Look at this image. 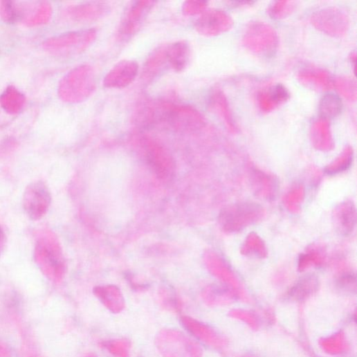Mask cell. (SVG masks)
Masks as SVG:
<instances>
[{
    "label": "cell",
    "instance_id": "obj_1",
    "mask_svg": "<svg viewBox=\"0 0 357 357\" xmlns=\"http://www.w3.org/2000/svg\"><path fill=\"white\" fill-rule=\"evenodd\" d=\"M95 71L93 66L82 64L70 71L60 81L58 95L68 104H79L91 98L96 91Z\"/></svg>",
    "mask_w": 357,
    "mask_h": 357
},
{
    "label": "cell",
    "instance_id": "obj_2",
    "mask_svg": "<svg viewBox=\"0 0 357 357\" xmlns=\"http://www.w3.org/2000/svg\"><path fill=\"white\" fill-rule=\"evenodd\" d=\"M159 122L177 131H197L206 123L203 115L194 108L168 102L156 103V124Z\"/></svg>",
    "mask_w": 357,
    "mask_h": 357
},
{
    "label": "cell",
    "instance_id": "obj_3",
    "mask_svg": "<svg viewBox=\"0 0 357 357\" xmlns=\"http://www.w3.org/2000/svg\"><path fill=\"white\" fill-rule=\"evenodd\" d=\"M244 47L251 53L263 57H271L278 50L280 39L276 30L263 22L251 24L242 39Z\"/></svg>",
    "mask_w": 357,
    "mask_h": 357
},
{
    "label": "cell",
    "instance_id": "obj_4",
    "mask_svg": "<svg viewBox=\"0 0 357 357\" xmlns=\"http://www.w3.org/2000/svg\"><path fill=\"white\" fill-rule=\"evenodd\" d=\"M95 29L71 32L51 38L44 44L45 49L62 55H73L84 51L96 39Z\"/></svg>",
    "mask_w": 357,
    "mask_h": 357
},
{
    "label": "cell",
    "instance_id": "obj_5",
    "mask_svg": "<svg viewBox=\"0 0 357 357\" xmlns=\"http://www.w3.org/2000/svg\"><path fill=\"white\" fill-rule=\"evenodd\" d=\"M311 22L315 29L330 37H344L349 28V19L345 12L330 7L320 10L311 17Z\"/></svg>",
    "mask_w": 357,
    "mask_h": 357
},
{
    "label": "cell",
    "instance_id": "obj_6",
    "mask_svg": "<svg viewBox=\"0 0 357 357\" xmlns=\"http://www.w3.org/2000/svg\"><path fill=\"white\" fill-rule=\"evenodd\" d=\"M51 205V194L48 186L42 181L30 183L23 196V208L32 221L42 219Z\"/></svg>",
    "mask_w": 357,
    "mask_h": 357
},
{
    "label": "cell",
    "instance_id": "obj_7",
    "mask_svg": "<svg viewBox=\"0 0 357 357\" xmlns=\"http://www.w3.org/2000/svg\"><path fill=\"white\" fill-rule=\"evenodd\" d=\"M155 3L149 0H140V1L131 3L127 10L118 29V40L127 42L132 39L141 28Z\"/></svg>",
    "mask_w": 357,
    "mask_h": 357
},
{
    "label": "cell",
    "instance_id": "obj_8",
    "mask_svg": "<svg viewBox=\"0 0 357 357\" xmlns=\"http://www.w3.org/2000/svg\"><path fill=\"white\" fill-rule=\"evenodd\" d=\"M233 24L232 18L224 11L210 10L202 14L194 26L200 35L212 37L227 33L232 29Z\"/></svg>",
    "mask_w": 357,
    "mask_h": 357
},
{
    "label": "cell",
    "instance_id": "obj_9",
    "mask_svg": "<svg viewBox=\"0 0 357 357\" xmlns=\"http://www.w3.org/2000/svg\"><path fill=\"white\" fill-rule=\"evenodd\" d=\"M139 71L138 62L124 60L118 62L105 75L103 84L109 89H122L131 84Z\"/></svg>",
    "mask_w": 357,
    "mask_h": 357
},
{
    "label": "cell",
    "instance_id": "obj_10",
    "mask_svg": "<svg viewBox=\"0 0 357 357\" xmlns=\"http://www.w3.org/2000/svg\"><path fill=\"white\" fill-rule=\"evenodd\" d=\"M110 11V6L104 2H89L69 8L68 17L74 21L91 23L96 21Z\"/></svg>",
    "mask_w": 357,
    "mask_h": 357
},
{
    "label": "cell",
    "instance_id": "obj_11",
    "mask_svg": "<svg viewBox=\"0 0 357 357\" xmlns=\"http://www.w3.org/2000/svg\"><path fill=\"white\" fill-rule=\"evenodd\" d=\"M168 66L167 45L160 46L151 53L144 64L142 73L144 82H151Z\"/></svg>",
    "mask_w": 357,
    "mask_h": 357
},
{
    "label": "cell",
    "instance_id": "obj_12",
    "mask_svg": "<svg viewBox=\"0 0 357 357\" xmlns=\"http://www.w3.org/2000/svg\"><path fill=\"white\" fill-rule=\"evenodd\" d=\"M210 107L224 122L226 127L232 134L238 131L226 96L221 89H214L210 98Z\"/></svg>",
    "mask_w": 357,
    "mask_h": 357
},
{
    "label": "cell",
    "instance_id": "obj_13",
    "mask_svg": "<svg viewBox=\"0 0 357 357\" xmlns=\"http://www.w3.org/2000/svg\"><path fill=\"white\" fill-rule=\"evenodd\" d=\"M167 56L169 67L176 72L183 71L190 60V46L186 41H178L167 45Z\"/></svg>",
    "mask_w": 357,
    "mask_h": 357
},
{
    "label": "cell",
    "instance_id": "obj_14",
    "mask_svg": "<svg viewBox=\"0 0 357 357\" xmlns=\"http://www.w3.org/2000/svg\"><path fill=\"white\" fill-rule=\"evenodd\" d=\"M288 89L279 84L267 91L259 94L257 101L259 109L265 113L271 112L289 100Z\"/></svg>",
    "mask_w": 357,
    "mask_h": 357
},
{
    "label": "cell",
    "instance_id": "obj_15",
    "mask_svg": "<svg viewBox=\"0 0 357 357\" xmlns=\"http://www.w3.org/2000/svg\"><path fill=\"white\" fill-rule=\"evenodd\" d=\"M298 79L302 84L317 91H326L332 87L329 74L322 68L304 69L299 73Z\"/></svg>",
    "mask_w": 357,
    "mask_h": 357
},
{
    "label": "cell",
    "instance_id": "obj_16",
    "mask_svg": "<svg viewBox=\"0 0 357 357\" xmlns=\"http://www.w3.org/2000/svg\"><path fill=\"white\" fill-rule=\"evenodd\" d=\"M26 104L25 96L15 86H10L0 96V106L11 115L21 113Z\"/></svg>",
    "mask_w": 357,
    "mask_h": 357
},
{
    "label": "cell",
    "instance_id": "obj_17",
    "mask_svg": "<svg viewBox=\"0 0 357 357\" xmlns=\"http://www.w3.org/2000/svg\"><path fill=\"white\" fill-rule=\"evenodd\" d=\"M311 136L313 144L318 148L330 149L333 145L330 125L325 119H320L313 122Z\"/></svg>",
    "mask_w": 357,
    "mask_h": 357
},
{
    "label": "cell",
    "instance_id": "obj_18",
    "mask_svg": "<svg viewBox=\"0 0 357 357\" xmlns=\"http://www.w3.org/2000/svg\"><path fill=\"white\" fill-rule=\"evenodd\" d=\"M342 109V104L340 99L333 94L324 95L319 105L320 113L325 120L337 117L341 113Z\"/></svg>",
    "mask_w": 357,
    "mask_h": 357
},
{
    "label": "cell",
    "instance_id": "obj_19",
    "mask_svg": "<svg viewBox=\"0 0 357 357\" xmlns=\"http://www.w3.org/2000/svg\"><path fill=\"white\" fill-rule=\"evenodd\" d=\"M30 16L26 21L29 26H37L47 24L52 16V8L47 3H39L34 6Z\"/></svg>",
    "mask_w": 357,
    "mask_h": 357
},
{
    "label": "cell",
    "instance_id": "obj_20",
    "mask_svg": "<svg viewBox=\"0 0 357 357\" xmlns=\"http://www.w3.org/2000/svg\"><path fill=\"white\" fill-rule=\"evenodd\" d=\"M343 210L336 213L335 223L338 229L340 226L342 227L340 232L347 235L352 231L355 226L356 211L350 204L346 205V209Z\"/></svg>",
    "mask_w": 357,
    "mask_h": 357
},
{
    "label": "cell",
    "instance_id": "obj_21",
    "mask_svg": "<svg viewBox=\"0 0 357 357\" xmlns=\"http://www.w3.org/2000/svg\"><path fill=\"white\" fill-rule=\"evenodd\" d=\"M338 93L349 102H355L357 95L356 82L348 77H338L335 81Z\"/></svg>",
    "mask_w": 357,
    "mask_h": 357
},
{
    "label": "cell",
    "instance_id": "obj_22",
    "mask_svg": "<svg viewBox=\"0 0 357 357\" xmlns=\"http://www.w3.org/2000/svg\"><path fill=\"white\" fill-rule=\"evenodd\" d=\"M21 6L13 1H0V17L5 21H21Z\"/></svg>",
    "mask_w": 357,
    "mask_h": 357
},
{
    "label": "cell",
    "instance_id": "obj_23",
    "mask_svg": "<svg viewBox=\"0 0 357 357\" xmlns=\"http://www.w3.org/2000/svg\"><path fill=\"white\" fill-rule=\"evenodd\" d=\"M296 3L293 1H277L269 8L271 17L280 20L290 16L295 10Z\"/></svg>",
    "mask_w": 357,
    "mask_h": 357
},
{
    "label": "cell",
    "instance_id": "obj_24",
    "mask_svg": "<svg viewBox=\"0 0 357 357\" xmlns=\"http://www.w3.org/2000/svg\"><path fill=\"white\" fill-rule=\"evenodd\" d=\"M207 6L208 3L203 0H190L183 4L182 11L185 16H196L203 14Z\"/></svg>",
    "mask_w": 357,
    "mask_h": 357
},
{
    "label": "cell",
    "instance_id": "obj_25",
    "mask_svg": "<svg viewBox=\"0 0 357 357\" xmlns=\"http://www.w3.org/2000/svg\"><path fill=\"white\" fill-rule=\"evenodd\" d=\"M356 275L351 273L341 276L338 280V284L342 289L352 290L356 289Z\"/></svg>",
    "mask_w": 357,
    "mask_h": 357
},
{
    "label": "cell",
    "instance_id": "obj_26",
    "mask_svg": "<svg viewBox=\"0 0 357 357\" xmlns=\"http://www.w3.org/2000/svg\"><path fill=\"white\" fill-rule=\"evenodd\" d=\"M6 234H5L3 228H1V226H0V255H1V254L4 250V248L6 246Z\"/></svg>",
    "mask_w": 357,
    "mask_h": 357
}]
</instances>
